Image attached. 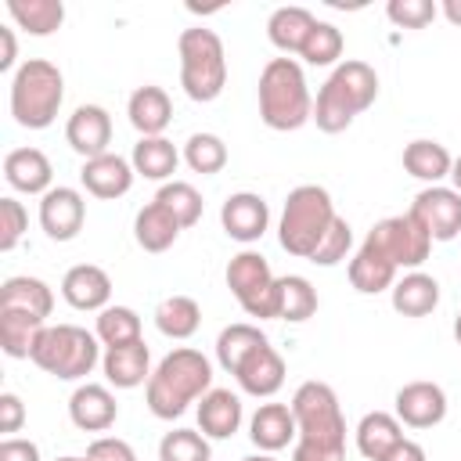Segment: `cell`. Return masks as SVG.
<instances>
[{"label": "cell", "mask_w": 461, "mask_h": 461, "mask_svg": "<svg viewBox=\"0 0 461 461\" xmlns=\"http://www.w3.org/2000/svg\"><path fill=\"white\" fill-rule=\"evenodd\" d=\"M299 425L292 461H346V418L328 382H303L292 396Z\"/></svg>", "instance_id": "obj_1"}, {"label": "cell", "mask_w": 461, "mask_h": 461, "mask_svg": "<svg viewBox=\"0 0 461 461\" xmlns=\"http://www.w3.org/2000/svg\"><path fill=\"white\" fill-rule=\"evenodd\" d=\"M212 389V364L205 353L180 346L158 360V367L148 378V411L162 421H173L187 411V403L202 400Z\"/></svg>", "instance_id": "obj_2"}, {"label": "cell", "mask_w": 461, "mask_h": 461, "mask_svg": "<svg viewBox=\"0 0 461 461\" xmlns=\"http://www.w3.org/2000/svg\"><path fill=\"white\" fill-rule=\"evenodd\" d=\"M378 97V76L367 61H342L335 65V72L328 76V83L321 86L317 101H313V122L324 133H342L364 108H371Z\"/></svg>", "instance_id": "obj_3"}, {"label": "cell", "mask_w": 461, "mask_h": 461, "mask_svg": "<svg viewBox=\"0 0 461 461\" xmlns=\"http://www.w3.org/2000/svg\"><path fill=\"white\" fill-rule=\"evenodd\" d=\"M259 119L270 130H299L313 119L310 86L303 76V65L292 58H270L259 72Z\"/></svg>", "instance_id": "obj_4"}, {"label": "cell", "mask_w": 461, "mask_h": 461, "mask_svg": "<svg viewBox=\"0 0 461 461\" xmlns=\"http://www.w3.org/2000/svg\"><path fill=\"white\" fill-rule=\"evenodd\" d=\"M65 101L61 68L47 58H29L11 79V115L25 130H47Z\"/></svg>", "instance_id": "obj_5"}, {"label": "cell", "mask_w": 461, "mask_h": 461, "mask_svg": "<svg viewBox=\"0 0 461 461\" xmlns=\"http://www.w3.org/2000/svg\"><path fill=\"white\" fill-rule=\"evenodd\" d=\"M335 205L331 194L321 184H299L295 191H288L285 198V212L277 223V241L288 256L310 259L321 245V238L328 234L331 220H335Z\"/></svg>", "instance_id": "obj_6"}, {"label": "cell", "mask_w": 461, "mask_h": 461, "mask_svg": "<svg viewBox=\"0 0 461 461\" xmlns=\"http://www.w3.org/2000/svg\"><path fill=\"white\" fill-rule=\"evenodd\" d=\"M180 54V86L191 101H216L227 86V54L212 29H184L176 40Z\"/></svg>", "instance_id": "obj_7"}, {"label": "cell", "mask_w": 461, "mask_h": 461, "mask_svg": "<svg viewBox=\"0 0 461 461\" xmlns=\"http://www.w3.org/2000/svg\"><path fill=\"white\" fill-rule=\"evenodd\" d=\"M97 342L101 339L79 324H47L40 331L29 360L61 382H76V378H86L94 371V364L101 360Z\"/></svg>", "instance_id": "obj_8"}, {"label": "cell", "mask_w": 461, "mask_h": 461, "mask_svg": "<svg viewBox=\"0 0 461 461\" xmlns=\"http://www.w3.org/2000/svg\"><path fill=\"white\" fill-rule=\"evenodd\" d=\"M227 288L249 317H259V321L277 317V277L259 252L245 249L227 263Z\"/></svg>", "instance_id": "obj_9"}, {"label": "cell", "mask_w": 461, "mask_h": 461, "mask_svg": "<svg viewBox=\"0 0 461 461\" xmlns=\"http://www.w3.org/2000/svg\"><path fill=\"white\" fill-rule=\"evenodd\" d=\"M367 241H375L400 270H418L425 259H429V249H432V238L429 230L411 216H385L382 223H375L367 230Z\"/></svg>", "instance_id": "obj_10"}, {"label": "cell", "mask_w": 461, "mask_h": 461, "mask_svg": "<svg viewBox=\"0 0 461 461\" xmlns=\"http://www.w3.org/2000/svg\"><path fill=\"white\" fill-rule=\"evenodd\" d=\"M425 230L432 241H454L461 234V194L454 187H425L414 194L411 209H407Z\"/></svg>", "instance_id": "obj_11"}, {"label": "cell", "mask_w": 461, "mask_h": 461, "mask_svg": "<svg viewBox=\"0 0 461 461\" xmlns=\"http://www.w3.org/2000/svg\"><path fill=\"white\" fill-rule=\"evenodd\" d=\"M86 202L76 187H50L40 198V227L50 241H72L83 230Z\"/></svg>", "instance_id": "obj_12"}, {"label": "cell", "mask_w": 461, "mask_h": 461, "mask_svg": "<svg viewBox=\"0 0 461 461\" xmlns=\"http://www.w3.org/2000/svg\"><path fill=\"white\" fill-rule=\"evenodd\" d=\"M65 140L76 155H83V162L104 155L112 144V115L101 104H79L65 122Z\"/></svg>", "instance_id": "obj_13"}, {"label": "cell", "mask_w": 461, "mask_h": 461, "mask_svg": "<svg viewBox=\"0 0 461 461\" xmlns=\"http://www.w3.org/2000/svg\"><path fill=\"white\" fill-rule=\"evenodd\" d=\"M396 418L407 429H432L447 418V393L436 382H407L396 393Z\"/></svg>", "instance_id": "obj_14"}, {"label": "cell", "mask_w": 461, "mask_h": 461, "mask_svg": "<svg viewBox=\"0 0 461 461\" xmlns=\"http://www.w3.org/2000/svg\"><path fill=\"white\" fill-rule=\"evenodd\" d=\"M220 223H223V230H227V238L249 245V241H259V238L267 234V227H270V209H267V202H263L259 194L238 191V194H230V198L223 202Z\"/></svg>", "instance_id": "obj_15"}, {"label": "cell", "mask_w": 461, "mask_h": 461, "mask_svg": "<svg viewBox=\"0 0 461 461\" xmlns=\"http://www.w3.org/2000/svg\"><path fill=\"white\" fill-rule=\"evenodd\" d=\"M68 418L76 429L83 432H104L115 425L119 418V403L112 396L108 385H97V382H86L79 385L72 396H68Z\"/></svg>", "instance_id": "obj_16"}, {"label": "cell", "mask_w": 461, "mask_h": 461, "mask_svg": "<svg viewBox=\"0 0 461 461\" xmlns=\"http://www.w3.org/2000/svg\"><path fill=\"white\" fill-rule=\"evenodd\" d=\"M101 367H104L108 385L137 389V385H144L151 378V349H148L144 339L126 342V346H108L104 357H101Z\"/></svg>", "instance_id": "obj_17"}, {"label": "cell", "mask_w": 461, "mask_h": 461, "mask_svg": "<svg viewBox=\"0 0 461 461\" xmlns=\"http://www.w3.org/2000/svg\"><path fill=\"white\" fill-rule=\"evenodd\" d=\"M133 166L122 158V155H97V158H86L83 169H79V180L83 187L94 194V198H122L130 187H133Z\"/></svg>", "instance_id": "obj_18"}, {"label": "cell", "mask_w": 461, "mask_h": 461, "mask_svg": "<svg viewBox=\"0 0 461 461\" xmlns=\"http://www.w3.org/2000/svg\"><path fill=\"white\" fill-rule=\"evenodd\" d=\"M4 180L22 194H47L54 169L40 148H14L4 155Z\"/></svg>", "instance_id": "obj_19"}, {"label": "cell", "mask_w": 461, "mask_h": 461, "mask_svg": "<svg viewBox=\"0 0 461 461\" xmlns=\"http://www.w3.org/2000/svg\"><path fill=\"white\" fill-rule=\"evenodd\" d=\"M61 295L72 310H104L112 299V277L94 267V263H79L61 277Z\"/></svg>", "instance_id": "obj_20"}, {"label": "cell", "mask_w": 461, "mask_h": 461, "mask_svg": "<svg viewBox=\"0 0 461 461\" xmlns=\"http://www.w3.org/2000/svg\"><path fill=\"white\" fill-rule=\"evenodd\" d=\"M396 274H400V267L375 241H367V238L357 249V256L349 259V285L357 292H364V295H378V292L393 288L396 285Z\"/></svg>", "instance_id": "obj_21"}, {"label": "cell", "mask_w": 461, "mask_h": 461, "mask_svg": "<svg viewBox=\"0 0 461 461\" xmlns=\"http://www.w3.org/2000/svg\"><path fill=\"white\" fill-rule=\"evenodd\" d=\"M295 436H299V425H295L292 407H285V403H259L256 407V414L249 421V439L263 454H274V450L288 447Z\"/></svg>", "instance_id": "obj_22"}, {"label": "cell", "mask_w": 461, "mask_h": 461, "mask_svg": "<svg viewBox=\"0 0 461 461\" xmlns=\"http://www.w3.org/2000/svg\"><path fill=\"white\" fill-rule=\"evenodd\" d=\"M126 115H130V126L140 133V137H162V130L169 126L173 119V104H169V94L155 83L148 86H137L126 101Z\"/></svg>", "instance_id": "obj_23"}, {"label": "cell", "mask_w": 461, "mask_h": 461, "mask_svg": "<svg viewBox=\"0 0 461 461\" xmlns=\"http://www.w3.org/2000/svg\"><path fill=\"white\" fill-rule=\"evenodd\" d=\"M241 418H245L241 400L230 389H209L198 400V429L209 439H230L241 429Z\"/></svg>", "instance_id": "obj_24"}, {"label": "cell", "mask_w": 461, "mask_h": 461, "mask_svg": "<svg viewBox=\"0 0 461 461\" xmlns=\"http://www.w3.org/2000/svg\"><path fill=\"white\" fill-rule=\"evenodd\" d=\"M238 385H241V393H249V396H274L281 385H285V360H281V353L267 342L263 349H256L241 367H238Z\"/></svg>", "instance_id": "obj_25"}, {"label": "cell", "mask_w": 461, "mask_h": 461, "mask_svg": "<svg viewBox=\"0 0 461 461\" xmlns=\"http://www.w3.org/2000/svg\"><path fill=\"white\" fill-rule=\"evenodd\" d=\"M389 292H393V310L403 317H425L439 306V281L432 274H421V270L396 277V285Z\"/></svg>", "instance_id": "obj_26"}, {"label": "cell", "mask_w": 461, "mask_h": 461, "mask_svg": "<svg viewBox=\"0 0 461 461\" xmlns=\"http://www.w3.org/2000/svg\"><path fill=\"white\" fill-rule=\"evenodd\" d=\"M0 310H25V313H36L47 321L54 310V292L47 281L18 274V277H7L0 285Z\"/></svg>", "instance_id": "obj_27"}, {"label": "cell", "mask_w": 461, "mask_h": 461, "mask_svg": "<svg viewBox=\"0 0 461 461\" xmlns=\"http://www.w3.org/2000/svg\"><path fill=\"white\" fill-rule=\"evenodd\" d=\"M180 230H184V227L173 220V212H169L166 205H158L155 198L133 216V238H137V245H140L144 252H166V249L176 241Z\"/></svg>", "instance_id": "obj_28"}, {"label": "cell", "mask_w": 461, "mask_h": 461, "mask_svg": "<svg viewBox=\"0 0 461 461\" xmlns=\"http://www.w3.org/2000/svg\"><path fill=\"white\" fill-rule=\"evenodd\" d=\"M400 439H403V425H400L396 414L371 411V414H364L360 425H357V450H360L367 461H382Z\"/></svg>", "instance_id": "obj_29"}, {"label": "cell", "mask_w": 461, "mask_h": 461, "mask_svg": "<svg viewBox=\"0 0 461 461\" xmlns=\"http://www.w3.org/2000/svg\"><path fill=\"white\" fill-rule=\"evenodd\" d=\"M450 151L439 144V140H429V137H418L403 148V169L414 176V180H425L429 187L439 184L443 176H450Z\"/></svg>", "instance_id": "obj_30"}, {"label": "cell", "mask_w": 461, "mask_h": 461, "mask_svg": "<svg viewBox=\"0 0 461 461\" xmlns=\"http://www.w3.org/2000/svg\"><path fill=\"white\" fill-rule=\"evenodd\" d=\"M43 328H47V321L36 313L0 310V349L14 360H25V357H32V346H36Z\"/></svg>", "instance_id": "obj_31"}, {"label": "cell", "mask_w": 461, "mask_h": 461, "mask_svg": "<svg viewBox=\"0 0 461 461\" xmlns=\"http://www.w3.org/2000/svg\"><path fill=\"white\" fill-rule=\"evenodd\" d=\"M263 346H267V335H263L256 324L238 321V324H227V328L220 331V339H216V360H220V367H223L227 375H238V367H241L256 349H263Z\"/></svg>", "instance_id": "obj_32"}, {"label": "cell", "mask_w": 461, "mask_h": 461, "mask_svg": "<svg viewBox=\"0 0 461 461\" xmlns=\"http://www.w3.org/2000/svg\"><path fill=\"white\" fill-rule=\"evenodd\" d=\"M313 25H317V18H313L306 7H277V11L267 18V36H270V43H274L277 50L299 54L303 43H306V36L313 32Z\"/></svg>", "instance_id": "obj_33"}, {"label": "cell", "mask_w": 461, "mask_h": 461, "mask_svg": "<svg viewBox=\"0 0 461 461\" xmlns=\"http://www.w3.org/2000/svg\"><path fill=\"white\" fill-rule=\"evenodd\" d=\"M176 162H180V151L166 137H140L130 155L133 173L144 180H169L176 173Z\"/></svg>", "instance_id": "obj_34"}, {"label": "cell", "mask_w": 461, "mask_h": 461, "mask_svg": "<svg viewBox=\"0 0 461 461\" xmlns=\"http://www.w3.org/2000/svg\"><path fill=\"white\" fill-rule=\"evenodd\" d=\"M7 14L18 22V29L32 36H50L65 22V4L61 0H7Z\"/></svg>", "instance_id": "obj_35"}, {"label": "cell", "mask_w": 461, "mask_h": 461, "mask_svg": "<svg viewBox=\"0 0 461 461\" xmlns=\"http://www.w3.org/2000/svg\"><path fill=\"white\" fill-rule=\"evenodd\" d=\"M317 313V288L303 274H285L277 277V321H306Z\"/></svg>", "instance_id": "obj_36"}, {"label": "cell", "mask_w": 461, "mask_h": 461, "mask_svg": "<svg viewBox=\"0 0 461 461\" xmlns=\"http://www.w3.org/2000/svg\"><path fill=\"white\" fill-rule=\"evenodd\" d=\"M155 324L166 339H191L202 324V310L191 295H169L155 306Z\"/></svg>", "instance_id": "obj_37"}, {"label": "cell", "mask_w": 461, "mask_h": 461, "mask_svg": "<svg viewBox=\"0 0 461 461\" xmlns=\"http://www.w3.org/2000/svg\"><path fill=\"white\" fill-rule=\"evenodd\" d=\"M94 335L104 342V349H108V346L137 342V339H140V317H137V310H130V306H104V310L97 313Z\"/></svg>", "instance_id": "obj_38"}, {"label": "cell", "mask_w": 461, "mask_h": 461, "mask_svg": "<svg viewBox=\"0 0 461 461\" xmlns=\"http://www.w3.org/2000/svg\"><path fill=\"white\" fill-rule=\"evenodd\" d=\"M184 162L202 173V176H212L227 166V144L216 137V133H191L187 144H184Z\"/></svg>", "instance_id": "obj_39"}, {"label": "cell", "mask_w": 461, "mask_h": 461, "mask_svg": "<svg viewBox=\"0 0 461 461\" xmlns=\"http://www.w3.org/2000/svg\"><path fill=\"white\" fill-rule=\"evenodd\" d=\"M155 202L166 205L180 227H194L198 216H202V194H198L187 180H169V184H162L158 194H155Z\"/></svg>", "instance_id": "obj_40"}, {"label": "cell", "mask_w": 461, "mask_h": 461, "mask_svg": "<svg viewBox=\"0 0 461 461\" xmlns=\"http://www.w3.org/2000/svg\"><path fill=\"white\" fill-rule=\"evenodd\" d=\"M158 461H212L209 436L194 429H173L158 443Z\"/></svg>", "instance_id": "obj_41"}, {"label": "cell", "mask_w": 461, "mask_h": 461, "mask_svg": "<svg viewBox=\"0 0 461 461\" xmlns=\"http://www.w3.org/2000/svg\"><path fill=\"white\" fill-rule=\"evenodd\" d=\"M299 58L310 61V65H331V61H339V58H342V32H339V25L317 22L313 32L306 36Z\"/></svg>", "instance_id": "obj_42"}, {"label": "cell", "mask_w": 461, "mask_h": 461, "mask_svg": "<svg viewBox=\"0 0 461 461\" xmlns=\"http://www.w3.org/2000/svg\"><path fill=\"white\" fill-rule=\"evenodd\" d=\"M349 245H353V227H349L342 216H335L331 227H328V234L321 238L317 252L310 256V263H317V267H335L339 259H346Z\"/></svg>", "instance_id": "obj_43"}, {"label": "cell", "mask_w": 461, "mask_h": 461, "mask_svg": "<svg viewBox=\"0 0 461 461\" xmlns=\"http://www.w3.org/2000/svg\"><path fill=\"white\" fill-rule=\"evenodd\" d=\"M385 14H389V22L400 25V29H425V25L439 14V7H436L432 0H389Z\"/></svg>", "instance_id": "obj_44"}, {"label": "cell", "mask_w": 461, "mask_h": 461, "mask_svg": "<svg viewBox=\"0 0 461 461\" xmlns=\"http://www.w3.org/2000/svg\"><path fill=\"white\" fill-rule=\"evenodd\" d=\"M29 230V212L18 198H0V252H11Z\"/></svg>", "instance_id": "obj_45"}, {"label": "cell", "mask_w": 461, "mask_h": 461, "mask_svg": "<svg viewBox=\"0 0 461 461\" xmlns=\"http://www.w3.org/2000/svg\"><path fill=\"white\" fill-rule=\"evenodd\" d=\"M86 457H90V461H137L133 447H130L126 439H119V436H101V439H94V443L86 447Z\"/></svg>", "instance_id": "obj_46"}, {"label": "cell", "mask_w": 461, "mask_h": 461, "mask_svg": "<svg viewBox=\"0 0 461 461\" xmlns=\"http://www.w3.org/2000/svg\"><path fill=\"white\" fill-rule=\"evenodd\" d=\"M22 421H25V407H22V400L14 396V393H0V432H18L22 429Z\"/></svg>", "instance_id": "obj_47"}, {"label": "cell", "mask_w": 461, "mask_h": 461, "mask_svg": "<svg viewBox=\"0 0 461 461\" xmlns=\"http://www.w3.org/2000/svg\"><path fill=\"white\" fill-rule=\"evenodd\" d=\"M0 461H40V447L32 439H18V436H7L0 443Z\"/></svg>", "instance_id": "obj_48"}, {"label": "cell", "mask_w": 461, "mask_h": 461, "mask_svg": "<svg viewBox=\"0 0 461 461\" xmlns=\"http://www.w3.org/2000/svg\"><path fill=\"white\" fill-rule=\"evenodd\" d=\"M382 461H425V447L403 436V439H400V443H396Z\"/></svg>", "instance_id": "obj_49"}, {"label": "cell", "mask_w": 461, "mask_h": 461, "mask_svg": "<svg viewBox=\"0 0 461 461\" xmlns=\"http://www.w3.org/2000/svg\"><path fill=\"white\" fill-rule=\"evenodd\" d=\"M0 72H11L14 58H18V43H14V32L11 29H0Z\"/></svg>", "instance_id": "obj_50"}, {"label": "cell", "mask_w": 461, "mask_h": 461, "mask_svg": "<svg viewBox=\"0 0 461 461\" xmlns=\"http://www.w3.org/2000/svg\"><path fill=\"white\" fill-rule=\"evenodd\" d=\"M443 14H447V22L450 25H461V0H443V7H439Z\"/></svg>", "instance_id": "obj_51"}, {"label": "cell", "mask_w": 461, "mask_h": 461, "mask_svg": "<svg viewBox=\"0 0 461 461\" xmlns=\"http://www.w3.org/2000/svg\"><path fill=\"white\" fill-rule=\"evenodd\" d=\"M450 180H454V191L461 194V155L454 158V166H450Z\"/></svg>", "instance_id": "obj_52"}, {"label": "cell", "mask_w": 461, "mask_h": 461, "mask_svg": "<svg viewBox=\"0 0 461 461\" xmlns=\"http://www.w3.org/2000/svg\"><path fill=\"white\" fill-rule=\"evenodd\" d=\"M241 461H277L274 454H249V457H241Z\"/></svg>", "instance_id": "obj_53"}, {"label": "cell", "mask_w": 461, "mask_h": 461, "mask_svg": "<svg viewBox=\"0 0 461 461\" xmlns=\"http://www.w3.org/2000/svg\"><path fill=\"white\" fill-rule=\"evenodd\" d=\"M454 339H457V346H461V313H457V321H454Z\"/></svg>", "instance_id": "obj_54"}, {"label": "cell", "mask_w": 461, "mask_h": 461, "mask_svg": "<svg viewBox=\"0 0 461 461\" xmlns=\"http://www.w3.org/2000/svg\"><path fill=\"white\" fill-rule=\"evenodd\" d=\"M58 461H90V457H76V454H68V457H58Z\"/></svg>", "instance_id": "obj_55"}]
</instances>
